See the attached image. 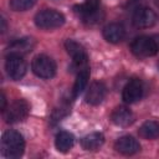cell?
<instances>
[{
	"label": "cell",
	"instance_id": "obj_21",
	"mask_svg": "<svg viewBox=\"0 0 159 159\" xmlns=\"http://www.w3.org/2000/svg\"><path fill=\"white\" fill-rule=\"evenodd\" d=\"M144 0H128V4H127V6L129 7V9H132L133 11H135L137 9H139V7H142V6H144Z\"/></svg>",
	"mask_w": 159,
	"mask_h": 159
},
{
	"label": "cell",
	"instance_id": "obj_24",
	"mask_svg": "<svg viewBox=\"0 0 159 159\" xmlns=\"http://www.w3.org/2000/svg\"><path fill=\"white\" fill-rule=\"evenodd\" d=\"M158 68H159V63H158Z\"/></svg>",
	"mask_w": 159,
	"mask_h": 159
},
{
	"label": "cell",
	"instance_id": "obj_5",
	"mask_svg": "<svg viewBox=\"0 0 159 159\" xmlns=\"http://www.w3.org/2000/svg\"><path fill=\"white\" fill-rule=\"evenodd\" d=\"M29 104L24 99H16L4 111V119L6 123H17L24 120L29 114Z\"/></svg>",
	"mask_w": 159,
	"mask_h": 159
},
{
	"label": "cell",
	"instance_id": "obj_20",
	"mask_svg": "<svg viewBox=\"0 0 159 159\" xmlns=\"http://www.w3.org/2000/svg\"><path fill=\"white\" fill-rule=\"evenodd\" d=\"M36 0H10L9 5L14 11H26L35 5Z\"/></svg>",
	"mask_w": 159,
	"mask_h": 159
},
{
	"label": "cell",
	"instance_id": "obj_11",
	"mask_svg": "<svg viewBox=\"0 0 159 159\" xmlns=\"http://www.w3.org/2000/svg\"><path fill=\"white\" fill-rule=\"evenodd\" d=\"M114 148L118 153L124 154V155H132L140 150V145H139L138 140L130 135H124V137H120L119 139H117Z\"/></svg>",
	"mask_w": 159,
	"mask_h": 159
},
{
	"label": "cell",
	"instance_id": "obj_15",
	"mask_svg": "<svg viewBox=\"0 0 159 159\" xmlns=\"http://www.w3.org/2000/svg\"><path fill=\"white\" fill-rule=\"evenodd\" d=\"M104 143V137L102 133H91V134H87L86 137L82 138L81 140V145L83 149L86 150H89V152H94V150H98Z\"/></svg>",
	"mask_w": 159,
	"mask_h": 159
},
{
	"label": "cell",
	"instance_id": "obj_7",
	"mask_svg": "<svg viewBox=\"0 0 159 159\" xmlns=\"http://www.w3.org/2000/svg\"><path fill=\"white\" fill-rule=\"evenodd\" d=\"M99 0H87L78 6H75V12L78 14L84 22L93 24L99 20Z\"/></svg>",
	"mask_w": 159,
	"mask_h": 159
},
{
	"label": "cell",
	"instance_id": "obj_6",
	"mask_svg": "<svg viewBox=\"0 0 159 159\" xmlns=\"http://www.w3.org/2000/svg\"><path fill=\"white\" fill-rule=\"evenodd\" d=\"M5 70L7 76L14 80H21L26 73V62L22 58V56L19 55H7L6 62H5Z\"/></svg>",
	"mask_w": 159,
	"mask_h": 159
},
{
	"label": "cell",
	"instance_id": "obj_10",
	"mask_svg": "<svg viewBox=\"0 0 159 159\" xmlns=\"http://www.w3.org/2000/svg\"><path fill=\"white\" fill-rule=\"evenodd\" d=\"M107 94V87L104 86L103 82H93L89 88L87 89V93H86V102L88 104H92V106H97L99 104L104 97Z\"/></svg>",
	"mask_w": 159,
	"mask_h": 159
},
{
	"label": "cell",
	"instance_id": "obj_9",
	"mask_svg": "<svg viewBox=\"0 0 159 159\" xmlns=\"http://www.w3.org/2000/svg\"><path fill=\"white\" fill-rule=\"evenodd\" d=\"M143 91L144 88L142 81L139 78H133L124 86L122 92V98L125 103H134L142 98Z\"/></svg>",
	"mask_w": 159,
	"mask_h": 159
},
{
	"label": "cell",
	"instance_id": "obj_2",
	"mask_svg": "<svg viewBox=\"0 0 159 159\" xmlns=\"http://www.w3.org/2000/svg\"><path fill=\"white\" fill-rule=\"evenodd\" d=\"M65 24V16L53 9H46L36 14L35 25L41 30H53Z\"/></svg>",
	"mask_w": 159,
	"mask_h": 159
},
{
	"label": "cell",
	"instance_id": "obj_3",
	"mask_svg": "<svg viewBox=\"0 0 159 159\" xmlns=\"http://www.w3.org/2000/svg\"><path fill=\"white\" fill-rule=\"evenodd\" d=\"M130 50H132V52L137 57L144 58V57L154 56L158 52L159 46H158V43H157L154 37H150V36H138V37H135L132 41Z\"/></svg>",
	"mask_w": 159,
	"mask_h": 159
},
{
	"label": "cell",
	"instance_id": "obj_17",
	"mask_svg": "<svg viewBox=\"0 0 159 159\" xmlns=\"http://www.w3.org/2000/svg\"><path fill=\"white\" fill-rule=\"evenodd\" d=\"M139 135L144 139L159 138V123L155 120H147L139 128Z\"/></svg>",
	"mask_w": 159,
	"mask_h": 159
},
{
	"label": "cell",
	"instance_id": "obj_14",
	"mask_svg": "<svg viewBox=\"0 0 159 159\" xmlns=\"http://www.w3.org/2000/svg\"><path fill=\"white\" fill-rule=\"evenodd\" d=\"M111 119L112 122L116 124V125H119V127H127L129 124L133 123L134 120V116L133 113L127 108V107H117L112 114H111Z\"/></svg>",
	"mask_w": 159,
	"mask_h": 159
},
{
	"label": "cell",
	"instance_id": "obj_19",
	"mask_svg": "<svg viewBox=\"0 0 159 159\" xmlns=\"http://www.w3.org/2000/svg\"><path fill=\"white\" fill-rule=\"evenodd\" d=\"M65 47L67 50V52L72 56V58H76V57H82V56H86V51L83 48V46H81L78 42L73 41V40H67L65 42Z\"/></svg>",
	"mask_w": 159,
	"mask_h": 159
},
{
	"label": "cell",
	"instance_id": "obj_12",
	"mask_svg": "<svg viewBox=\"0 0 159 159\" xmlns=\"http://www.w3.org/2000/svg\"><path fill=\"white\" fill-rule=\"evenodd\" d=\"M35 46V42L31 37H21L14 40L7 47V55H19L22 56L30 52Z\"/></svg>",
	"mask_w": 159,
	"mask_h": 159
},
{
	"label": "cell",
	"instance_id": "obj_4",
	"mask_svg": "<svg viewBox=\"0 0 159 159\" xmlns=\"http://www.w3.org/2000/svg\"><path fill=\"white\" fill-rule=\"evenodd\" d=\"M31 68L34 73L43 80H50L56 73V63L55 61L46 56V55H39L32 60Z\"/></svg>",
	"mask_w": 159,
	"mask_h": 159
},
{
	"label": "cell",
	"instance_id": "obj_18",
	"mask_svg": "<svg viewBox=\"0 0 159 159\" xmlns=\"http://www.w3.org/2000/svg\"><path fill=\"white\" fill-rule=\"evenodd\" d=\"M88 78H89V68L87 70H83L81 72L77 73V78L75 81V84H73V96H78L87 86L88 83Z\"/></svg>",
	"mask_w": 159,
	"mask_h": 159
},
{
	"label": "cell",
	"instance_id": "obj_23",
	"mask_svg": "<svg viewBox=\"0 0 159 159\" xmlns=\"http://www.w3.org/2000/svg\"><path fill=\"white\" fill-rule=\"evenodd\" d=\"M1 24H2V27H1V31L4 32V31H5V20H4V19H1Z\"/></svg>",
	"mask_w": 159,
	"mask_h": 159
},
{
	"label": "cell",
	"instance_id": "obj_22",
	"mask_svg": "<svg viewBox=\"0 0 159 159\" xmlns=\"http://www.w3.org/2000/svg\"><path fill=\"white\" fill-rule=\"evenodd\" d=\"M0 109H1L2 112L6 109V97H5L4 92L1 93V106H0Z\"/></svg>",
	"mask_w": 159,
	"mask_h": 159
},
{
	"label": "cell",
	"instance_id": "obj_13",
	"mask_svg": "<svg viewBox=\"0 0 159 159\" xmlns=\"http://www.w3.org/2000/svg\"><path fill=\"white\" fill-rule=\"evenodd\" d=\"M125 36V30L120 24L112 22L103 29V37L111 43L120 42Z\"/></svg>",
	"mask_w": 159,
	"mask_h": 159
},
{
	"label": "cell",
	"instance_id": "obj_8",
	"mask_svg": "<svg viewBox=\"0 0 159 159\" xmlns=\"http://www.w3.org/2000/svg\"><path fill=\"white\" fill-rule=\"evenodd\" d=\"M158 16L154 10L147 6H142L134 11L133 15V25L138 29H148L157 24Z\"/></svg>",
	"mask_w": 159,
	"mask_h": 159
},
{
	"label": "cell",
	"instance_id": "obj_1",
	"mask_svg": "<svg viewBox=\"0 0 159 159\" xmlns=\"http://www.w3.org/2000/svg\"><path fill=\"white\" fill-rule=\"evenodd\" d=\"M25 140L24 137L16 130H6L1 138V152L4 157L15 159L24 154Z\"/></svg>",
	"mask_w": 159,
	"mask_h": 159
},
{
	"label": "cell",
	"instance_id": "obj_16",
	"mask_svg": "<svg viewBox=\"0 0 159 159\" xmlns=\"http://www.w3.org/2000/svg\"><path fill=\"white\" fill-rule=\"evenodd\" d=\"M75 143V137L72 133L70 132H66V130H62L57 135H56V140H55V145L57 148L58 152H62V153H66L68 152L72 145Z\"/></svg>",
	"mask_w": 159,
	"mask_h": 159
}]
</instances>
